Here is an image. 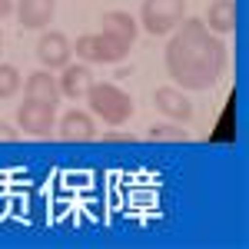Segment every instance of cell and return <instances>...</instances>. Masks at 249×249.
Wrapping results in <instances>:
<instances>
[{"instance_id": "obj_7", "label": "cell", "mask_w": 249, "mask_h": 249, "mask_svg": "<svg viewBox=\"0 0 249 249\" xmlns=\"http://www.w3.org/2000/svg\"><path fill=\"white\" fill-rule=\"evenodd\" d=\"M153 103H156V110L166 116V120H173V123H190L193 120L190 96H186V90H179L176 83H173V87H156Z\"/></svg>"}, {"instance_id": "obj_6", "label": "cell", "mask_w": 249, "mask_h": 249, "mask_svg": "<svg viewBox=\"0 0 249 249\" xmlns=\"http://www.w3.org/2000/svg\"><path fill=\"white\" fill-rule=\"evenodd\" d=\"M37 60L43 70H60V67H67L70 63V53H73V43L67 34H60V30H43L37 40Z\"/></svg>"}, {"instance_id": "obj_2", "label": "cell", "mask_w": 249, "mask_h": 249, "mask_svg": "<svg viewBox=\"0 0 249 249\" xmlns=\"http://www.w3.org/2000/svg\"><path fill=\"white\" fill-rule=\"evenodd\" d=\"M87 103H90V113L96 120H103V123H110V126H123L130 116H133V96L126 93L123 87H116V83H90V90L83 96Z\"/></svg>"}, {"instance_id": "obj_1", "label": "cell", "mask_w": 249, "mask_h": 249, "mask_svg": "<svg viewBox=\"0 0 249 249\" xmlns=\"http://www.w3.org/2000/svg\"><path fill=\"white\" fill-rule=\"evenodd\" d=\"M166 37H170V43L163 50V63H166L170 80L179 90L199 93V90H213L223 80L226 43L199 17H183Z\"/></svg>"}, {"instance_id": "obj_8", "label": "cell", "mask_w": 249, "mask_h": 249, "mask_svg": "<svg viewBox=\"0 0 249 249\" xmlns=\"http://www.w3.org/2000/svg\"><path fill=\"white\" fill-rule=\"evenodd\" d=\"M53 133H60V140H67V143H87V140L96 136L93 113H87V110H67L57 120V130Z\"/></svg>"}, {"instance_id": "obj_15", "label": "cell", "mask_w": 249, "mask_h": 249, "mask_svg": "<svg viewBox=\"0 0 249 249\" xmlns=\"http://www.w3.org/2000/svg\"><path fill=\"white\" fill-rule=\"evenodd\" d=\"M23 87V77L14 63H0V100H10L17 96V90Z\"/></svg>"}, {"instance_id": "obj_9", "label": "cell", "mask_w": 249, "mask_h": 249, "mask_svg": "<svg viewBox=\"0 0 249 249\" xmlns=\"http://www.w3.org/2000/svg\"><path fill=\"white\" fill-rule=\"evenodd\" d=\"M23 96L27 100H40V103H50V107H57L63 93H60V83L57 77L50 73V70H37V73H30V77L23 80Z\"/></svg>"}, {"instance_id": "obj_17", "label": "cell", "mask_w": 249, "mask_h": 249, "mask_svg": "<svg viewBox=\"0 0 249 249\" xmlns=\"http://www.w3.org/2000/svg\"><path fill=\"white\" fill-rule=\"evenodd\" d=\"M0 140H3V143H14V140H17V130H14L10 123H3V120H0Z\"/></svg>"}, {"instance_id": "obj_13", "label": "cell", "mask_w": 249, "mask_h": 249, "mask_svg": "<svg viewBox=\"0 0 249 249\" xmlns=\"http://www.w3.org/2000/svg\"><path fill=\"white\" fill-rule=\"evenodd\" d=\"M100 30H107V34H113V37L126 40V43H136L140 23H136V17H130L126 10H107L103 20H100Z\"/></svg>"}, {"instance_id": "obj_12", "label": "cell", "mask_w": 249, "mask_h": 249, "mask_svg": "<svg viewBox=\"0 0 249 249\" xmlns=\"http://www.w3.org/2000/svg\"><path fill=\"white\" fill-rule=\"evenodd\" d=\"M203 23L210 27L216 37H226L236 30V0H213Z\"/></svg>"}, {"instance_id": "obj_16", "label": "cell", "mask_w": 249, "mask_h": 249, "mask_svg": "<svg viewBox=\"0 0 249 249\" xmlns=\"http://www.w3.org/2000/svg\"><path fill=\"white\" fill-rule=\"evenodd\" d=\"M103 140L107 143H136L133 133H120V130H110V133H103Z\"/></svg>"}, {"instance_id": "obj_5", "label": "cell", "mask_w": 249, "mask_h": 249, "mask_svg": "<svg viewBox=\"0 0 249 249\" xmlns=\"http://www.w3.org/2000/svg\"><path fill=\"white\" fill-rule=\"evenodd\" d=\"M17 130L27 136H53V130H57V107L23 96V103L17 107Z\"/></svg>"}, {"instance_id": "obj_10", "label": "cell", "mask_w": 249, "mask_h": 249, "mask_svg": "<svg viewBox=\"0 0 249 249\" xmlns=\"http://www.w3.org/2000/svg\"><path fill=\"white\" fill-rule=\"evenodd\" d=\"M57 14V0H17V20L27 30H47Z\"/></svg>"}, {"instance_id": "obj_3", "label": "cell", "mask_w": 249, "mask_h": 249, "mask_svg": "<svg viewBox=\"0 0 249 249\" xmlns=\"http://www.w3.org/2000/svg\"><path fill=\"white\" fill-rule=\"evenodd\" d=\"M130 50H133V43L113 37V34H107V30H100V34H83V37L73 40V53H77L83 63H123V60L130 57Z\"/></svg>"}, {"instance_id": "obj_19", "label": "cell", "mask_w": 249, "mask_h": 249, "mask_svg": "<svg viewBox=\"0 0 249 249\" xmlns=\"http://www.w3.org/2000/svg\"><path fill=\"white\" fill-rule=\"evenodd\" d=\"M0 50H3V34H0Z\"/></svg>"}, {"instance_id": "obj_14", "label": "cell", "mask_w": 249, "mask_h": 249, "mask_svg": "<svg viewBox=\"0 0 249 249\" xmlns=\"http://www.w3.org/2000/svg\"><path fill=\"white\" fill-rule=\"evenodd\" d=\"M146 136L153 140V143H186L190 140V133L183 130V123H156V126H150L146 130Z\"/></svg>"}, {"instance_id": "obj_4", "label": "cell", "mask_w": 249, "mask_h": 249, "mask_svg": "<svg viewBox=\"0 0 249 249\" xmlns=\"http://www.w3.org/2000/svg\"><path fill=\"white\" fill-rule=\"evenodd\" d=\"M186 17V0H143L140 3V27L150 37H166Z\"/></svg>"}, {"instance_id": "obj_11", "label": "cell", "mask_w": 249, "mask_h": 249, "mask_svg": "<svg viewBox=\"0 0 249 249\" xmlns=\"http://www.w3.org/2000/svg\"><path fill=\"white\" fill-rule=\"evenodd\" d=\"M60 70H63V73L57 77L60 93L70 96V100H83L87 90H90V83H93L90 67H87V63H67V67H60Z\"/></svg>"}, {"instance_id": "obj_18", "label": "cell", "mask_w": 249, "mask_h": 249, "mask_svg": "<svg viewBox=\"0 0 249 249\" xmlns=\"http://www.w3.org/2000/svg\"><path fill=\"white\" fill-rule=\"evenodd\" d=\"M7 10H10V0H0V17H3Z\"/></svg>"}]
</instances>
